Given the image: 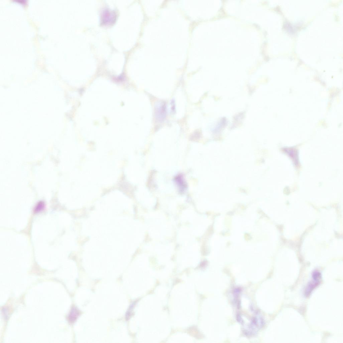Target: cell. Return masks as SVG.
Returning <instances> with one entry per match:
<instances>
[{
	"label": "cell",
	"mask_w": 343,
	"mask_h": 343,
	"mask_svg": "<svg viewBox=\"0 0 343 343\" xmlns=\"http://www.w3.org/2000/svg\"><path fill=\"white\" fill-rule=\"evenodd\" d=\"M313 280V281H312V282L308 284L306 288L305 292V295L307 296H308L310 295L312 291L319 285L320 282V280H316L314 279Z\"/></svg>",
	"instance_id": "1"
},
{
	"label": "cell",
	"mask_w": 343,
	"mask_h": 343,
	"mask_svg": "<svg viewBox=\"0 0 343 343\" xmlns=\"http://www.w3.org/2000/svg\"><path fill=\"white\" fill-rule=\"evenodd\" d=\"M79 314H80V312H79L78 309L75 307H73L71 309L68 316L69 321L71 323H73L78 318Z\"/></svg>",
	"instance_id": "2"
},
{
	"label": "cell",
	"mask_w": 343,
	"mask_h": 343,
	"mask_svg": "<svg viewBox=\"0 0 343 343\" xmlns=\"http://www.w3.org/2000/svg\"><path fill=\"white\" fill-rule=\"evenodd\" d=\"M114 13L111 12L110 11H108L105 12L103 15V19H103V21L107 23H111V22L113 21L114 17Z\"/></svg>",
	"instance_id": "3"
},
{
	"label": "cell",
	"mask_w": 343,
	"mask_h": 343,
	"mask_svg": "<svg viewBox=\"0 0 343 343\" xmlns=\"http://www.w3.org/2000/svg\"><path fill=\"white\" fill-rule=\"evenodd\" d=\"M157 114L158 118L160 120H163L166 116V106L165 104H162L158 108Z\"/></svg>",
	"instance_id": "4"
},
{
	"label": "cell",
	"mask_w": 343,
	"mask_h": 343,
	"mask_svg": "<svg viewBox=\"0 0 343 343\" xmlns=\"http://www.w3.org/2000/svg\"><path fill=\"white\" fill-rule=\"evenodd\" d=\"M44 204L43 202H40L38 203L34 211L35 212H38L42 211L44 208Z\"/></svg>",
	"instance_id": "5"
}]
</instances>
